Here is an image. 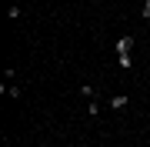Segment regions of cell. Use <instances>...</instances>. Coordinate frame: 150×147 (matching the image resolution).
Masks as SVG:
<instances>
[{
    "instance_id": "cell-1",
    "label": "cell",
    "mask_w": 150,
    "mask_h": 147,
    "mask_svg": "<svg viewBox=\"0 0 150 147\" xmlns=\"http://www.w3.org/2000/svg\"><path fill=\"white\" fill-rule=\"evenodd\" d=\"M107 107L110 110H127L130 107V97H127V94H113V97L107 100Z\"/></svg>"
},
{
    "instance_id": "cell-2",
    "label": "cell",
    "mask_w": 150,
    "mask_h": 147,
    "mask_svg": "<svg viewBox=\"0 0 150 147\" xmlns=\"http://www.w3.org/2000/svg\"><path fill=\"white\" fill-rule=\"evenodd\" d=\"M100 114H103V100H100V97H97V100H87V117L97 120Z\"/></svg>"
},
{
    "instance_id": "cell-3",
    "label": "cell",
    "mask_w": 150,
    "mask_h": 147,
    "mask_svg": "<svg viewBox=\"0 0 150 147\" xmlns=\"http://www.w3.org/2000/svg\"><path fill=\"white\" fill-rule=\"evenodd\" d=\"M130 47H134V37H120L117 40V54L120 57H130Z\"/></svg>"
},
{
    "instance_id": "cell-4",
    "label": "cell",
    "mask_w": 150,
    "mask_h": 147,
    "mask_svg": "<svg viewBox=\"0 0 150 147\" xmlns=\"http://www.w3.org/2000/svg\"><path fill=\"white\" fill-rule=\"evenodd\" d=\"M0 94H7V97H10V100H17V97H20V87H17V84H0Z\"/></svg>"
},
{
    "instance_id": "cell-5",
    "label": "cell",
    "mask_w": 150,
    "mask_h": 147,
    "mask_svg": "<svg viewBox=\"0 0 150 147\" xmlns=\"http://www.w3.org/2000/svg\"><path fill=\"white\" fill-rule=\"evenodd\" d=\"M80 97H83V100H97L100 94H97V87H93V84H80Z\"/></svg>"
},
{
    "instance_id": "cell-6",
    "label": "cell",
    "mask_w": 150,
    "mask_h": 147,
    "mask_svg": "<svg viewBox=\"0 0 150 147\" xmlns=\"http://www.w3.org/2000/svg\"><path fill=\"white\" fill-rule=\"evenodd\" d=\"M140 20L150 27V0H144V7H140Z\"/></svg>"
},
{
    "instance_id": "cell-7",
    "label": "cell",
    "mask_w": 150,
    "mask_h": 147,
    "mask_svg": "<svg viewBox=\"0 0 150 147\" xmlns=\"http://www.w3.org/2000/svg\"><path fill=\"white\" fill-rule=\"evenodd\" d=\"M7 17H10V20H20V4H13L10 10H7Z\"/></svg>"
},
{
    "instance_id": "cell-8",
    "label": "cell",
    "mask_w": 150,
    "mask_h": 147,
    "mask_svg": "<svg viewBox=\"0 0 150 147\" xmlns=\"http://www.w3.org/2000/svg\"><path fill=\"white\" fill-rule=\"evenodd\" d=\"M13 77H17V70H13V67H7V70H4V80H7V84H13Z\"/></svg>"
},
{
    "instance_id": "cell-9",
    "label": "cell",
    "mask_w": 150,
    "mask_h": 147,
    "mask_svg": "<svg viewBox=\"0 0 150 147\" xmlns=\"http://www.w3.org/2000/svg\"><path fill=\"white\" fill-rule=\"evenodd\" d=\"M40 147H57V144H50V141H43V144H40Z\"/></svg>"
},
{
    "instance_id": "cell-10",
    "label": "cell",
    "mask_w": 150,
    "mask_h": 147,
    "mask_svg": "<svg viewBox=\"0 0 150 147\" xmlns=\"http://www.w3.org/2000/svg\"><path fill=\"white\" fill-rule=\"evenodd\" d=\"M147 147H150V141H147Z\"/></svg>"
}]
</instances>
